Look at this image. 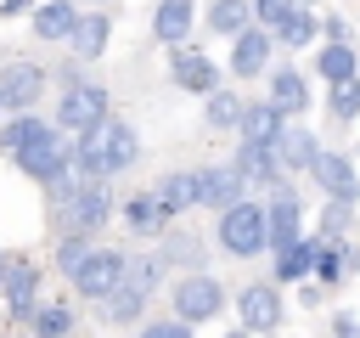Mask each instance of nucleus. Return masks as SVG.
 I'll return each mask as SVG.
<instances>
[{"instance_id": "obj_6", "label": "nucleus", "mask_w": 360, "mask_h": 338, "mask_svg": "<svg viewBox=\"0 0 360 338\" xmlns=\"http://www.w3.org/2000/svg\"><path fill=\"white\" fill-rule=\"evenodd\" d=\"M124 265H129V254H124V248H90V259L73 270V293L101 304V299L124 282Z\"/></svg>"}, {"instance_id": "obj_1", "label": "nucleus", "mask_w": 360, "mask_h": 338, "mask_svg": "<svg viewBox=\"0 0 360 338\" xmlns=\"http://www.w3.org/2000/svg\"><path fill=\"white\" fill-rule=\"evenodd\" d=\"M112 220V186L107 180H79L73 197L62 203V237H96Z\"/></svg>"}, {"instance_id": "obj_37", "label": "nucleus", "mask_w": 360, "mask_h": 338, "mask_svg": "<svg viewBox=\"0 0 360 338\" xmlns=\"http://www.w3.org/2000/svg\"><path fill=\"white\" fill-rule=\"evenodd\" d=\"M343 270H349V254H343V242H338V248H321V259H315V276H321V282H343Z\"/></svg>"}, {"instance_id": "obj_20", "label": "nucleus", "mask_w": 360, "mask_h": 338, "mask_svg": "<svg viewBox=\"0 0 360 338\" xmlns=\"http://www.w3.org/2000/svg\"><path fill=\"white\" fill-rule=\"evenodd\" d=\"M191 17H197L191 0H158V6H152V34H158L163 45H180V39L191 34Z\"/></svg>"}, {"instance_id": "obj_44", "label": "nucleus", "mask_w": 360, "mask_h": 338, "mask_svg": "<svg viewBox=\"0 0 360 338\" xmlns=\"http://www.w3.org/2000/svg\"><path fill=\"white\" fill-rule=\"evenodd\" d=\"M90 6H107V0H90Z\"/></svg>"}, {"instance_id": "obj_12", "label": "nucleus", "mask_w": 360, "mask_h": 338, "mask_svg": "<svg viewBox=\"0 0 360 338\" xmlns=\"http://www.w3.org/2000/svg\"><path fill=\"white\" fill-rule=\"evenodd\" d=\"M0 293H6V315L11 321H34V299H39V270L28 259H11L6 276H0Z\"/></svg>"}, {"instance_id": "obj_21", "label": "nucleus", "mask_w": 360, "mask_h": 338, "mask_svg": "<svg viewBox=\"0 0 360 338\" xmlns=\"http://www.w3.org/2000/svg\"><path fill=\"white\" fill-rule=\"evenodd\" d=\"M51 130H56L51 118H39V113H17L11 124H0V152H6V158H17L22 146H34V141H45Z\"/></svg>"}, {"instance_id": "obj_19", "label": "nucleus", "mask_w": 360, "mask_h": 338, "mask_svg": "<svg viewBox=\"0 0 360 338\" xmlns=\"http://www.w3.org/2000/svg\"><path fill=\"white\" fill-rule=\"evenodd\" d=\"M270 107L287 118V113H304L309 107V79L298 73V68H276L270 73Z\"/></svg>"}, {"instance_id": "obj_7", "label": "nucleus", "mask_w": 360, "mask_h": 338, "mask_svg": "<svg viewBox=\"0 0 360 338\" xmlns=\"http://www.w3.org/2000/svg\"><path fill=\"white\" fill-rule=\"evenodd\" d=\"M298 214H304V203H298V192L281 180V186L270 192V208H264V231H270V237H264V248H276V259H281V254H292V248L304 242V237H298Z\"/></svg>"}, {"instance_id": "obj_31", "label": "nucleus", "mask_w": 360, "mask_h": 338, "mask_svg": "<svg viewBox=\"0 0 360 338\" xmlns=\"http://www.w3.org/2000/svg\"><path fill=\"white\" fill-rule=\"evenodd\" d=\"M73 327H79V315H73L68 304H45V310H34V338H73Z\"/></svg>"}, {"instance_id": "obj_27", "label": "nucleus", "mask_w": 360, "mask_h": 338, "mask_svg": "<svg viewBox=\"0 0 360 338\" xmlns=\"http://www.w3.org/2000/svg\"><path fill=\"white\" fill-rule=\"evenodd\" d=\"M101 315H107L112 327H135V321L146 315V293H135V287H124V282H118V287L101 299Z\"/></svg>"}, {"instance_id": "obj_23", "label": "nucleus", "mask_w": 360, "mask_h": 338, "mask_svg": "<svg viewBox=\"0 0 360 338\" xmlns=\"http://www.w3.org/2000/svg\"><path fill=\"white\" fill-rule=\"evenodd\" d=\"M68 51H73L79 62H96V56L107 51V17H101V11L79 17V23H73V34H68Z\"/></svg>"}, {"instance_id": "obj_26", "label": "nucleus", "mask_w": 360, "mask_h": 338, "mask_svg": "<svg viewBox=\"0 0 360 338\" xmlns=\"http://www.w3.org/2000/svg\"><path fill=\"white\" fill-rule=\"evenodd\" d=\"M315 34H321V23H315V11H304V6H292V11L270 28V39H276V45H287V51H304Z\"/></svg>"}, {"instance_id": "obj_40", "label": "nucleus", "mask_w": 360, "mask_h": 338, "mask_svg": "<svg viewBox=\"0 0 360 338\" xmlns=\"http://www.w3.org/2000/svg\"><path fill=\"white\" fill-rule=\"evenodd\" d=\"M332 338H360V321H354V315H338V321H332Z\"/></svg>"}, {"instance_id": "obj_39", "label": "nucleus", "mask_w": 360, "mask_h": 338, "mask_svg": "<svg viewBox=\"0 0 360 338\" xmlns=\"http://www.w3.org/2000/svg\"><path fill=\"white\" fill-rule=\"evenodd\" d=\"M141 338H191V327L174 321V315H163V321H141Z\"/></svg>"}, {"instance_id": "obj_8", "label": "nucleus", "mask_w": 360, "mask_h": 338, "mask_svg": "<svg viewBox=\"0 0 360 338\" xmlns=\"http://www.w3.org/2000/svg\"><path fill=\"white\" fill-rule=\"evenodd\" d=\"M309 175H315V186L326 192V203H349V208H354L360 180H354V158H349V152L321 146V152H315V163H309Z\"/></svg>"}, {"instance_id": "obj_22", "label": "nucleus", "mask_w": 360, "mask_h": 338, "mask_svg": "<svg viewBox=\"0 0 360 338\" xmlns=\"http://www.w3.org/2000/svg\"><path fill=\"white\" fill-rule=\"evenodd\" d=\"M152 197H158L163 214L174 220V214H186V208L197 203V175H191V169H174V175H163V180L152 186Z\"/></svg>"}, {"instance_id": "obj_33", "label": "nucleus", "mask_w": 360, "mask_h": 338, "mask_svg": "<svg viewBox=\"0 0 360 338\" xmlns=\"http://www.w3.org/2000/svg\"><path fill=\"white\" fill-rule=\"evenodd\" d=\"M208 28L236 39V34L248 28V0H214V6H208Z\"/></svg>"}, {"instance_id": "obj_18", "label": "nucleus", "mask_w": 360, "mask_h": 338, "mask_svg": "<svg viewBox=\"0 0 360 338\" xmlns=\"http://www.w3.org/2000/svg\"><path fill=\"white\" fill-rule=\"evenodd\" d=\"M270 152H276V163H281V175H298V169H309V163H315V152H321V141H315L309 130H292V124H287V130L276 135V146H270Z\"/></svg>"}, {"instance_id": "obj_30", "label": "nucleus", "mask_w": 360, "mask_h": 338, "mask_svg": "<svg viewBox=\"0 0 360 338\" xmlns=\"http://www.w3.org/2000/svg\"><path fill=\"white\" fill-rule=\"evenodd\" d=\"M158 276H163V254H129V265H124V287L152 293V287H158Z\"/></svg>"}, {"instance_id": "obj_3", "label": "nucleus", "mask_w": 360, "mask_h": 338, "mask_svg": "<svg viewBox=\"0 0 360 338\" xmlns=\"http://www.w3.org/2000/svg\"><path fill=\"white\" fill-rule=\"evenodd\" d=\"M107 124V90L101 84H68L62 90V101H56V130L62 135H90V130H101Z\"/></svg>"}, {"instance_id": "obj_43", "label": "nucleus", "mask_w": 360, "mask_h": 338, "mask_svg": "<svg viewBox=\"0 0 360 338\" xmlns=\"http://www.w3.org/2000/svg\"><path fill=\"white\" fill-rule=\"evenodd\" d=\"M225 338H248V332H242V327H236V332H225Z\"/></svg>"}, {"instance_id": "obj_28", "label": "nucleus", "mask_w": 360, "mask_h": 338, "mask_svg": "<svg viewBox=\"0 0 360 338\" xmlns=\"http://www.w3.org/2000/svg\"><path fill=\"white\" fill-rule=\"evenodd\" d=\"M315 68H321L326 84H349V79H360V56H354V45H326V51L315 56Z\"/></svg>"}, {"instance_id": "obj_24", "label": "nucleus", "mask_w": 360, "mask_h": 338, "mask_svg": "<svg viewBox=\"0 0 360 338\" xmlns=\"http://www.w3.org/2000/svg\"><path fill=\"white\" fill-rule=\"evenodd\" d=\"M124 225H129L135 237H158V231L169 225V214H163V203H158L152 192H135V197L124 203Z\"/></svg>"}, {"instance_id": "obj_4", "label": "nucleus", "mask_w": 360, "mask_h": 338, "mask_svg": "<svg viewBox=\"0 0 360 338\" xmlns=\"http://www.w3.org/2000/svg\"><path fill=\"white\" fill-rule=\"evenodd\" d=\"M219 310H225V287H219V276H208V270H186V276L174 282V321L197 327V321H214Z\"/></svg>"}, {"instance_id": "obj_17", "label": "nucleus", "mask_w": 360, "mask_h": 338, "mask_svg": "<svg viewBox=\"0 0 360 338\" xmlns=\"http://www.w3.org/2000/svg\"><path fill=\"white\" fill-rule=\"evenodd\" d=\"M231 169L242 175V186H281L287 175H281V163H276V152H264V146H236V158H231Z\"/></svg>"}, {"instance_id": "obj_16", "label": "nucleus", "mask_w": 360, "mask_h": 338, "mask_svg": "<svg viewBox=\"0 0 360 338\" xmlns=\"http://www.w3.org/2000/svg\"><path fill=\"white\" fill-rule=\"evenodd\" d=\"M236 130H242V146H264V152H270V146H276V135L287 130V118H281L270 101H248Z\"/></svg>"}, {"instance_id": "obj_9", "label": "nucleus", "mask_w": 360, "mask_h": 338, "mask_svg": "<svg viewBox=\"0 0 360 338\" xmlns=\"http://www.w3.org/2000/svg\"><path fill=\"white\" fill-rule=\"evenodd\" d=\"M236 315H242V332H276L287 310H281V293L270 282H253L236 293Z\"/></svg>"}, {"instance_id": "obj_11", "label": "nucleus", "mask_w": 360, "mask_h": 338, "mask_svg": "<svg viewBox=\"0 0 360 338\" xmlns=\"http://www.w3.org/2000/svg\"><path fill=\"white\" fill-rule=\"evenodd\" d=\"M39 90H45V68H34V62H6V68H0V107L34 113Z\"/></svg>"}, {"instance_id": "obj_2", "label": "nucleus", "mask_w": 360, "mask_h": 338, "mask_svg": "<svg viewBox=\"0 0 360 338\" xmlns=\"http://www.w3.org/2000/svg\"><path fill=\"white\" fill-rule=\"evenodd\" d=\"M214 237H219V248H225L231 259H253V254H264V237H270V231H264V208L242 197L236 208L219 214V231H214Z\"/></svg>"}, {"instance_id": "obj_41", "label": "nucleus", "mask_w": 360, "mask_h": 338, "mask_svg": "<svg viewBox=\"0 0 360 338\" xmlns=\"http://www.w3.org/2000/svg\"><path fill=\"white\" fill-rule=\"evenodd\" d=\"M34 6H39V0H6V6H0V17H22V11L34 17Z\"/></svg>"}, {"instance_id": "obj_14", "label": "nucleus", "mask_w": 360, "mask_h": 338, "mask_svg": "<svg viewBox=\"0 0 360 338\" xmlns=\"http://www.w3.org/2000/svg\"><path fill=\"white\" fill-rule=\"evenodd\" d=\"M169 73H174V84L180 90H191V96H214L219 90V68L202 56V51H169Z\"/></svg>"}, {"instance_id": "obj_10", "label": "nucleus", "mask_w": 360, "mask_h": 338, "mask_svg": "<svg viewBox=\"0 0 360 338\" xmlns=\"http://www.w3.org/2000/svg\"><path fill=\"white\" fill-rule=\"evenodd\" d=\"M197 175V203L202 208H236L242 197H248V186H242V175L231 169V163H208V169H191Z\"/></svg>"}, {"instance_id": "obj_13", "label": "nucleus", "mask_w": 360, "mask_h": 338, "mask_svg": "<svg viewBox=\"0 0 360 338\" xmlns=\"http://www.w3.org/2000/svg\"><path fill=\"white\" fill-rule=\"evenodd\" d=\"M270 51H276V39H270L259 23H248V28L231 39V73H236V79H259V73L270 68Z\"/></svg>"}, {"instance_id": "obj_29", "label": "nucleus", "mask_w": 360, "mask_h": 338, "mask_svg": "<svg viewBox=\"0 0 360 338\" xmlns=\"http://www.w3.org/2000/svg\"><path fill=\"white\" fill-rule=\"evenodd\" d=\"M321 248H326V242H298L292 254H281V259H276V282H304V276L315 270Z\"/></svg>"}, {"instance_id": "obj_35", "label": "nucleus", "mask_w": 360, "mask_h": 338, "mask_svg": "<svg viewBox=\"0 0 360 338\" xmlns=\"http://www.w3.org/2000/svg\"><path fill=\"white\" fill-rule=\"evenodd\" d=\"M349 225H354V208H349V203H326V208H321V237H326V248H338Z\"/></svg>"}, {"instance_id": "obj_15", "label": "nucleus", "mask_w": 360, "mask_h": 338, "mask_svg": "<svg viewBox=\"0 0 360 338\" xmlns=\"http://www.w3.org/2000/svg\"><path fill=\"white\" fill-rule=\"evenodd\" d=\"M101 163H107V180L141 163V135H135L124 118H107V124H101Z\"/></svg>"}, {"instance_id": "obj_38", "label": "nucleus", "mask_w": 360, "mask_h": 338, "mask_svg": "<svg viewBox=\"0 0 360 338\" xmlns=\"http://www.w3.org/2000/svg\"><path fill=\"white\" fill-rule=\"evenodd\" d=\"M248 11H253V17H259V28H264V34H270V28H276V23H281V17H287V11H292V0H253V6H248Z\"/></svg>"}, {"instance_id": "obj_36", "label": "nucleus", "mask_w": 360, "mask_h": 338, "mask_svg": "<svg viewBox=\"0 0 360 338\" xmlns=\"http://www.w3.org/2000/svg\"><path fill=\"white\" fill-rule=\"evenodd\" d=\"M84 259H90V237H62V242H56V270H62V276H73Z\"/></svg>"}, {"instance_id": "obj_25", "label": "nucleus", "mask_w": 360, "mask_h": 338, "mask_svg": "<svg viewBox=\"0 0 360 338\" xmlns=\"http://www.w3.org/2000/svg\"><path fill=\"white\" fill-rule=\"evenodd\" d=\"M73 23H79V6H68V0H45V6H34V34H39V39H68Z\"/></svg>"}, {"instance_id": "obj_32", "label": "nucleus", "mask_w": 360, "mask_h": 338, "mask_svg": "<svg viewBox=\"0 0 360 338\" xmlns=\"http://www.w3.org/2000/svg\"><path fill=\"white\" fill-rule=\"evenodd\" d=\"M242 107H248V101H242L236 90H214V96H208V130H236V124H242Z\"/></svg>"}, {"instance_id": "obj_34", "label": "nucleus", "mask_w": 360, "mask_h": 338, "mask_svg": "<svg viewBox=\"0 0 360 338\" xmlns=\"http://www.w3.org/2000/svg\"><path fill=\"white\" fill-rule=\"evenodd\" d=\"M326 113H332V124H349V118H360V79H349V84H332V96H326Z\"/></svg>"}, {"instance_id": "obj_5", "label": "nucleus", "mask_w": 360, "mask_h": 338, "mask_svg": "<svg viewBox=\"0 0 360 338\" xmlns=\"http://www.w3.org/2000/svg\"><path fill=\"white\" fill-rule=\"evenodd\" d=\"M28 180H39V186H51V180H62V175H73V141L62 135V130H51L45 141H34V146H22L17 158H11Z\"/></svg>"}, {"instance_id": "obj_42", "label": "nucleus", "mask_w": 360, "mask_h": 338, "mask_svg": "<svg viewBox=\"0 0 360 338\" xmlns=\"http://www.w3.org/2000/svg\"><path fill=\"white\" fill-rule=\"evenodd\" d=\"M292 6H304V11H309V6H315V0H292Z\"/></svg>"}]
</instances>
